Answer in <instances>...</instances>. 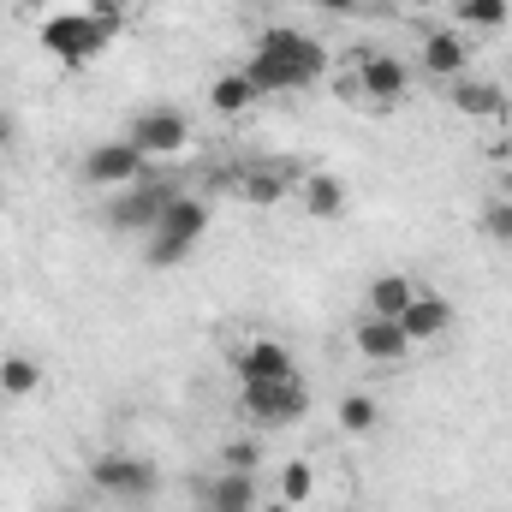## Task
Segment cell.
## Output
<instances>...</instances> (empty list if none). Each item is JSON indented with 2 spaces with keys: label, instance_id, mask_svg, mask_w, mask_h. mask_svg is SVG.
I'll return each instance as SVG.
<instances>
[{
  "label": "cell",
  "instance_id": "6da1fadb",
  "mask_svg": "<svg viewBox=\"0 0 512 512\" xmlns=\"http://www.w3.org/2000/svg\"><path fill=\"white\" fill-rule=\"evenodd\" d=\"M239 72L251 78L256 96L310 90V84H322V78H328V48H322L310 30H298V24H268V30H256L251 60H245Z\"/></svg>",
  "mask_w": 512,
  "mask_h": 512
},
{
  "label": "cell",
  "instance_id": "7a4b0ae2",
  "mask_svg": "<svg viewBox=\"0 0 512 512\" xmlns=\"http://www.w3.org/2000/svg\"><path fill=\"white\" fill-rule=\"evenodd\" d=\"M84 477L102 501H120V507H149L161 495V465L137 447H102Z\"/></svg>",
  "mask_w": 512,
  "mask_h": 512
},
{
  "label": "cell",
  "instance_id": "3957f363",
  "mask_svg": "<svg viewBox=\"0 0 512 512\" xmlns=\"http://www.w3.org/2000/svg\"><path fill=\"white\" fill-rule=\"evenodd\" d=\"M209 203L203 197H191V191H179L167 209H161V221L149 227V268H179L185 256L203 245V233H209Z\"/></svg>",
  "mask_w": 512,
  "mask_h": 512
},
{
  "label": "cell",
  "instance_id": "277c9868",
  "mask_svg": "<svg viewBox=\"0 0 512 512\" xmlns=\"http://www.w3.org/2000/svg\"><path fill=\"white\" fill-rule=\"evenodd\" d=\"M36 42H42V54H48L54 66H66V72H84V66L108 48V36L96 30L90 6H54V12L42 18Z\"/></svg>",
  "mask_w": 512,
  "mask_h": 512
},
{
  "label": "cell",
  "instance_id": "5b68a950",
  "mask_svg": "<svg viewBox=\"0 0 512 512\" xmlns=\"http://www.w3.org/2000/svg\"><path fill=\"white\" fill-rule=\"evenodd\" d=\"M346 66H352L346 96H364L370 108H399V102L411 96V78H417V66L399 60L393 48H358Z\"/></svg>",
  "mask_w": 512,
  "mask_h": 512
},
{
  "label": "cell",
  "instance_id": "8992f818",
  "mask_svg": "<svg viewBox=\"0 0 512 512\" xmlns=\"http://www.w3.org/2000/svg\"><path fill=\"white\" fill-rule=\"evenodd\" d=\"M185 185L173 179V173H143L137 185H126V191H108V209H102V221L114 227V233H149L155 221H161V209L179 197Z\"/></svg>",
  "mask_w": 512,
  "mask_h": 512
},
{
  "label": "cell",
  "instance_id": "52a82bcc",
  "mask_svg": "<svg viewBox=\"0 0 512 512\" xmlns=\"http://www.w3.org/2000/svg\"><path fill=\"white\" fill-rule=\"evenodd\" d=\"M239 411L256 435L262 429H292L298 417H310V387L304 376H286V382H239Z\"/></svg>",
  "mask_w": 512,
  "mask_h": 512
},
{
  "label": "cell",
  "instance_id": "ba28073f",
  "mask_svg": "<svg viewBox=\"0 0 512 512\" xmlns=\"http://www.w3.org/2000/svg\"><path fill=\"white\" fill-rule=\"evenodd\" d=\"M131 149L155 167V161H173V155H185L191 143H197V131H191V114L185 108H137L131 114V126L120 131Z\"/></svg>",
  "mask_w": 512,
  "mask_h": 512
},
{
  "label": "cell",
  "instance_id": "9c48e42d",
  "mask_svg": "<svg viewBox=\"0 0 512 512\" xmlns=\"http://www.w3.org/2000/svg\"><path fill=\"white\" fill-rule=\"evenodd\" d=\"M78 173H84V185H96V191H126V185H137V179L149 173V161L131 149L126 137H102V143L84 149Z\"/></svg>",
  "mask_w": 512,
  "mask_h": 512
},
{
  "label": "cell",
  "instance_id": "30bf717a",
  "mask_svg": "<svg viewBox=\"0 0 512 512\" xmlns=\"http://www.w3.org/2000/svg\"><path fill=\"white\" fill-rule=\"evenodd\" d=\"M227 364H233V376H239V382H286V376H298L292 352H286L280 340H268V334L233 340V346H227Z\"/></svg>",
  "mask_w": 512,
  "mask_h": 512
},
{
  "label": "cell",
  "instance_id": "8fae6325",
  "mask_svg": "<svg viewBox=\"0 0 512 512\" xmlns=\"http://www.w3.org/2000/svg\"><path fill=\"white\" fill-rule=\"evenodd\" d=\"M441 96H447V108L453 114H465V120H477V126H501L512 114V96L495 84V78H453V84H441Z\"/></svg>",
  "mask_w": 512,
  "mask_h": 512
},
{
  "label": "cell",
  "instance_id": "7c38bea8",
  "mask_svg": "<svg viewBox=\"0 0 512 512\" xmlns=\"http://www.w3.org/2000/svg\"><path fill=\"white\" fill-rule=\"evenodd\" d=\"M417 72L423 78H435V84H453V78H465L471 72V42H465V30H423V42H417Z\"/></svg>",
  "mask_w": 512,
  "mask_h": 512
},
{
  "label": "cell",
  "instance_id": "4fadbf2b",
  "mask_svg": "<svg viewBox=\"0 0 512 512\" xmlns=\"http://www.w3.org/2000/svg\"><path fill=\"white\" fill-rule=\"evenodd\" d=\"M352 352H358L364 364H382V370H393V364H405L417 346L405 340V328H399V322H387V316H370V310H364V316L352 322Z\"/></svg>",
  "mask_w": 512,
  "mask_h": 512
},
{
  "label": "cell",
  "instance_id": "5bb4252c",
  "mask_svg": "<svg viewBox=\"0 0 512 512\" xmlns=\"http://www.w3.org/2000/svg\"><path fill=\"white\" fill-rule=\"evenodd\" d=\"M292 197H298V209H304L310 221H340V215L352 209V191H346V179H340V173H328V167H310V173H298Z\"/></svg>",
  "mask_w": 512,
  "mask_h": 512
},
{
  "label": "cell",
  "instance_id": "9a60e30c",
  "mask_svg": "<svg viewBox=\"0 0 512 512\" xmlns=\"http://www.w3.org/2000/svg\"><path fill=\"white\" fill-rule=\"evenodd\" d=\"M399 328H405V340H411V346H435V340H447V334H453V298H447V292L417 286V298L405 304Z\"/></svg>",
  "mask_w": 512,
  "mask_h": 512
},
{
  "label": "cell",
  "instance_id": "2e32d148",
  "mask_svg": "<svg viewBox=\"0 0 512 512\" xmlns=\"http://www.w3.org/2000/svg\"><path fill=\"white\" fill-rule=\"evenodd\" d=\"M262 507V489H256L251 471H215L197 483V512H256Z\"/></svg>",
  "mask_w": 512,
  "mask_h": 512
},
{
  "label": "cell",
  "instance_id": "e0dca14e",
  "mask_svg": "<svg viewBox=\"0 0 512 512\" xmlns=\"http://www.w3.org/2000/svg\"><path fill=\"white\" fill-rule=\"evenodd\" d=\"M292 185H298V173L274 155V161H251L245 173H239V197L251 203V209H280L286 197H292Z\"/></svg>",
  "mask_w": 512,
  "mask_h": 512
},
{
  "label": "cell",
  "instance_id": "ac0fdd59",
  "mask_svg": "<svg viewBox=\"0 0 512 512\" xmlns=\"http://www.w3.org/2000/svg\"><path fill=\"white\" fill-rule=\"evenodd\" d=\"M411 298H417V280L399 274V268H387V274H376V280L364 286V310H370V316H387V322H399Z\"/></svg>",
  "mask_w": 512,
  "mask_h": 512
},
{
  "label": "cell",
  "instance_id": "d6986e66",
  "mask_svg": "<svg viewBox=\"0 0 512 512\" xmlns=\"http://www.w3.org/2000/svg\"><path fill=\"white\" fill-rule=\"evenodd\" d=\"M256 102H262V96L251 90V78H245L239 66H233V72H221V78L209 84V114H221V120H239V114H251Z\"/></svg>",
  "mask_w": 512,
  "mask_h": 512
},
{
  "label": "cell",
  "instance_id": "ffe728a7",
  "mask_svg": "<svg viewBox=\"0 0 512 512\" xmlns=\"http://www.w3.org/2000/svg\"><path fill=\"white\" fill-rule=\"evenodd\" d=\"M42 393V364L36 352H6L0 358V399H36Z\"/></svg>",
  "mask_w": 512,
  "mask_h": 512
},
{
  "label": "cell",
  "instance_id": "44dd1931",
  "mask_svg": "<svg viewBox=\"0 0 512 512\" xmlns=\"http://www.w3.org/2000/svg\"><path fill=\"white\" fill-rule=\"evenodd\" d=\"M453 30H501L512 18V0H447Z\"/></svg>",
  "mask_w": 512,
  "mask_h": 512
},
{
  "label": "cell",
  "instance_id": "7402d4cb",
  "mask_svg": "<svg viewBox=\"0 0 512 512\" xmlns=\"http://www.w3.org/2000/svg\"><path fill=\"white\" fill-rule=\"evenodd\" d=\"M274 495H280L286 507H310V495H316V465H310V459H286Z\"/></svg>",
  "mask_w": 512,
  "mask_h": 512
},
{
  "label": "cell",
  "instance_id": "603a6c76",
  "mask_svg": "<svg viewBox=\"0 0 512 512\" xmlns=\"http://www.w3.org/2000/svg\"><path fill=\"white\" fill-rule=\"evenodd\" d=\"M334 423H340L346 435H370V429L382 423V405H376L370 393H346V399H340V411H334Z\"/></svg>",
  "mask_w": 512,
  "mask_h": 512
},
{
  "label": "cell",
  "instance_id": "cb8c5ba5",
  "mask_svg": "<svg viewBox=\"0 0 512 512\" xmlns=\"http://www.w3.org/2000/svg\"><path fill=\"white\" fill-rule=\"evenodd\" d=\"M477 227H483V239L512 245V197H489V203H483V215H477Z\"/></svg>",
  "mask_w": 512,
  "mask_h": 512
},
{
  "label": "cell",
  "instance_id": "d4e9b609",
  "mask_svg": "<svg viewBox=\"0 0 512 512\" xmlns=\"http://www.w3.org/2000/svg\"><path fill=\"white\" fill-rule=\"evenodd\" d=\"M221 465H227V471H262V441H256V435H233V441H227V447H221Z\"/></svg>",
  "mask_w": 512,
  "mask_h": 512
},
{
  "label": "cell",
  "instance_id": "484cf974",
  "mask_svg": "<svg viewBox=\"0 0 512 512\" xmlns=\"http://www.w3.org/2000/svg\"><path fill=\"white\" fill-rule=\"evenodd\" d=\"M90 18H96V30H102L108 42L126 30V6H120V0H96V6H90Z\"/></svg>",
  "mask_w": 512,
  "mask_h": 512
},
{
  "label": "cell",
  "instance_id": "4316f807",
  "mask_svg": "<svg viewBox=\"0 0 512 512\" xmlns=\"http://www.w3.org/2000/svg\"><path fill=\"white\" fill-rule=\"evenodd\" d=\"M316 12H328V18H352V12H364V0H316Z\"/></svg>",
  "mask_w": 512,
  "mask_h": 512
},
{
  "label": "cell",
  "instance_id": "83f0119b",
  "mask_svg": "<svg viewBox=\"0 0 512 512\" xmlns=\"http://www.w3.org/2000/svg\"><path fill=\"white\" fill-rule=\"evenodd\" d=\"M256 512H298V507H286L280 495H262V507H256Z\"/></svg>",
  "mask_w": 512,
  "mask_h": 512
},
{
  "label": "cell",
  "instance_id": "f1b7e54d",
  "mask_svg": "<svg viewBox=\"0 0 512 512\" xmlns=\"http://www.w3.org/2000/svg\"><path fill=\"white\" fill-rule=\"evenodd\" d=\"M495 155H501V161H512V131L501 137V149H495Z\"/></svg>",
  "mask_w": 512,
  "mask_h": 512
},
{
  "label": "cell",
  "instance_id": "f546056e",
  "mask_svg": "<svg viewBox=\"0 0 512 512\" xmlns=\"http://www.w3.org/2000/svg\"><path fill=\"white\" fill-rule=\"evenodd\" d=\"M405 6H417V12H429V6H441V0H405Z\"/></svg>",
  "mask_w": 512,
  "mask_h": 512
},
{
  "label": "cell",
  "instance_id": "4dcf8cb0",
  "mask_svg": "<svg viewBox=\"0 0 512 512\" xmlns=\"http://www.w3.org/2000/svg\"><path fill=\"white\" fill-rule=\"evenodd\" d=\"M24 6H54V0H24Z\"/></svg>",
  "mask_w": 512,
  "mask_h": 512
},
{
  "label": "cell",
  "instance_id": "1f68e13d",
  "mask_svg": "<svg viewBox=\"0 0 512 512\" xmlns=\"http://www.w3.org/2000/svg\"><path fill=\"white\" fill-rule=\"evenodd\" d=\"M0 155H6V126H0Z\"/></svg>",
  "mask_w": 512,
  "mask_h": 512
},
{
  "label": "cell",
  "instance_id": "d6a6232c",
  "mask_svg": "<svg viewBox=\"0 0 512 512\" xmlns=\"http://www.w3.org/2000/svg\"><path fill=\"white\" fill-rule=\"evenodd\" d=\"M60 512H90V507H60Z\"/></svg>",
  "mask_w": 512,
  "mask_h": 512
}]
</instances>
